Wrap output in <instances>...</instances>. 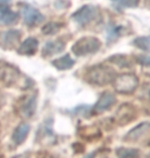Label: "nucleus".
I'll use <instances>...</instances> for the list:
<instances>
[{"label":"nucleus","instance_id":"nucleus-1","mask_svg":"<svg viewBox=\"0 0 150 158\" xmlns=\"http://www.w3.org/2000/svg\"><path fill=\"white\" fill-rule=\"evenodd\" d=\"M116 77L115 71L109 66L97 65L90 68L85 74V79L94 85L103 86L114 81Z\"/></svg>","mask_w":150,"mask_h":158},{"label":"nucleus","instance_id":"nucleus-2","mask_svg":"<svg viewBox=\"0 0 150 158\" xmlns=\"http://www.w3.org/2000/svg\"><path fill=\"white\" fill-rule=\"evenodd\" d=\"M100 47H101V41L97 37L87 36L78 39L73 44L72 52L76 56H82L92 55V53L97 52L100 49Z\"/></svg>","mask_w":150,"mask_h":158},{"label":"nucleus","instance_id":"nucleus-3","mask_svg":"<svg viewBox=\"0 0 150 158\" xmlns=\"http://www.w3.org/2000/svg\"><path fill=\"white\" fill-rule=\"evenodd\" d=\"M139 84L138 77L133 73H123L116 76L113 81L114 88L117 93L123 94H133Z\"/></svg>","mask_w":150,"mask_h":158},{"label":"nucleus","instance_id":"nucleus-4","mask_svg":"<svg viewBox=\"0 0 150 158\" xmlns=\"http://www.w3.org/2000/svg\"><path fill=\"white\" fill-rule=\"evenodd\" d=\"M21 15L24 19V23L30 27L37 26L42 23L44 20V17L41 15V12L29 4L22 5Z\"/></svg>","mask_w":150,"mask_h":158},{"label":"nucleus","instance_id":"nucleus-5","mask_svg":"<svg viewBox=\"0 0 150 158\" xmlns=\"http://www.w3.org/2000/svg\"><path fill=\"white\" fill-rule=\"evenodd\" d=\"M97 8L92 5H84L76 10L74 14L72 15V19L76 23L81 25V26H85L92 23L96 17H97Z\"/></svg>","mask_w":150,"mask_h":158},{"label":"nucleus","instance_id":"nucleus-6","mask_svg":"<svg viewBox=\"0 0 150 158\" xmlns=\"http://www.w3.org/2000/svg\"><path fill=\"white\" fill-rule=\"evenodd\" d=\"M36 96H28L19 103V114L23 118H30L35 113L37 105Z\"/></svg>","mask_w":150,"mask_h":158},{"label":"nucleus","instance_id":"nucleus-7","mask_svg":"<svg viewBox=\"0 0 150 158\" xmlns=\"http://www.w3.org/2000/svg\"><path fill=\"white\" fill-rule=\"evenodd\" d=\"M137 116V111L135 107L129 104H123L119 107L118 111L116 112L115 119L118 124L126 125L130 123L133 119H135Z\"/></svg>","mask_w":150,"mask_h":158},{"label":"nucleus","instance_id":"nucleus-8","mask_svg":"<svg viewBox=\"0 0 150 158\" xmlns=\"http://www.w3.org/2000/svg\"><path fill=\"white\" fill-rule=\"evenodd\" d=\"M19 78V70L14 68L12 66L3 65L0 67V80L4 82L5 84L11 85L17 82Z\"/></svg>","mask_w":150,"mask_h":158},{"label":"nucleus","instance_id":"nucleus-9","mask_svg":"<svg viewBox=\"0 0 150 158\" xmlns=\"http://www.w3.org/2000/svg\"><path fill=\"white\" fill-rule=\"evenodd\" d=\"M115 102H116L115 97L111 93H109V91H106V93H104L100 97V99H99L94 108V111L96 113H102L103 111L109 110L115 104Z\"/></svg>","mask_w":150,"mask_h":158},{"label":"nucleus","instance_id":"nucleus-10","mask_svg":"<svg viewBox=\"0 0 150 158\" xmlns=\"http://www.w3.org/2000/svg\"><path fill=\"white\" fill-rule=\"evenodd\" d=\"M19 19V15L15 12L11 8H9L7 5L0 4V25H14L17 23Z\"/></svg>","mask_w":150,"mask_h":158},{"label":"nucleus","instance_id":"nucleus-11","mask_svg":"<svg viewBox=\"0 0 150 158\" xmlns=\"http://www.w3.org/2000/svg\"><path fill=\"white\" fill-rule=\"evenodd\" d=\"M38 45L39 43L36 38L29 37L21 43V45L18 48V52L22 56H33L37 52Z\"/></svg>","mask_w":150,"mask_h":158},{"label":"nucleus","instance_id":"nucleus-12","mask_svg":"<svg viewBox=\"0 0 150 158\" xmlns=\"http://www.w3.org/2000/svg\"><path fill=\"white\" fill-rule=\"evenodd\" d=\"M64 48H65V43L62 40H55L49 41V42L45 43V45L42 48V55L45 56H54L57 53L62 52Z\"/></svg>","mask_w":150,"mask_h":158},{"label":"nucleus","instance_id":"nucleus-13","mask_svg":"<svg viewBox=\"0 0 150 158\" xmlns=\"http://www.w3.org/2000/svg\"><path fill=\"white\" fill-rule=\"evenodd\" d=\"M30 131V125L28 123H21L12 134V141L17 145H21L27 139V135Z\"/></svg>","mask_w":150,"mask_h":158},{"label":"nucleus","instance_id":"nucleus-14","mask_svg":"<svg viewBox=\"0 0 150 158\" xmlns=\"http://www.w3.org/2000/svg\"><path fill=\"white\" fill-rule=\"evenodd\" d=\"M150 128V123L148 122H143L138 126H136L135 128H133L129 134L126 135V141H136L142 137L143 135H145L146 132L149 131Z\"/></svg>","mask_w":150,"mask_h":158},{"label":"nucleus","instance_id":"nucleus-15","mask_svg":"<svg viewBox=\"0 0 150 158\" xmlns=\"http://www.w3.org/2000/svg\"><path fill=\"white\" fill-rule=\"evenodd\" d=\"M20 37H21V33L19 32L17 30H11L8 32H6L3 34L2 36V45L7 47H14L15 46V44L19 42L20 40Z\"/></svg>","mask_w":150,"mask_h":158},{"label":"nucleus","instance_id":"nucleus-16","mask_svg":"<svg viewBox=\"0 0 150 158\" xmlns=\"http://www.w3.org/2000/svg\"><path fill=\"white\" fill-rule=\"evenodd\" d=\"M53 65L58 69V70H68V69L72 68L74 65V61L69 55H65L61 58L55 60L53 62Z\"/></svg>","mask_w":150,"mask_h":158},{"label":"nucleus","instance_id":"nucleus-17","mask_svg":"<svg viewBox=\"0 0 150 158\" xmlns=\"http://www.w3.org/2000/svg\"><path fill=\"white\" fill-rule=\"evenodd\" d=\"M109 62L113 63V64H115L120 68H129L132 65L129 58L123 55H114L111 58H109Z\"/></svg>","mask_w":150,"mask_h":158},{"label":"nucleus","instance_id":"nucleus-18","mask_svg":"<svg viewBox=\"0 0 150 158\" xmlns=\"http://www.w3.org/2000/svg\"><path fill=\"white\" fill-rule=\"evenodd\" d=\"M118 158H139V151L131 148H121L117 151Z\"/></svg>","mask_w":150,"mask_h":158},{"label":"nucleus","instance_id":"nucleus-19","mask_svg":"<svg viewBox=\"0 0 150 158\" xmlns=\"http://www.w3.org/2000/svg\"><path fill=\"white\" fill-rule=\"evenodd\" d=\"M134 45L137 46L140 49H143L145 52H150V37L142 36L138 37L133 41Z\"/></svg>","mask_w":150,"mask_h":158},{"label":"nucleus","instance_id":"nucleus-20","mask_svg":"<svg viewBox=\"0 0 150 158\" xmlns=\"http://www.w3.org/2000/svg\"><path fill=\"white\" fill-rule=\"evenodd\" d=\"M60 28H61L60 24L56 23V22H50V23H47L43 26L42 33L45 34V35H54L58 31H60Z\"/></svg>","mask_w":150,"mask_h":158},{"label":"nucleus","instance_id":"nucleus-21","mask_svg":"<svg viewBox=\"0 0 150 158\" xmlns=\"http://www.w3.org/2000/svg\"><path fill=\"white\" fill-rule=\"evenodd\" d=\"M139 97L143 100L150 101V83H144L142 85Z\"/></svg>","mask_w":150,"mask_h":158},{"label":"nucleus","instance_id":"nucleus-22","mask_svg":"<svg viewBox=\"0 0 150 158\" xmlns=\"http://www.w3.org/2000/svg\"><path fill=\"white\" fill-rule=\"evenodd\" d=\"M123 7H136L139 4V0H113Z\"/></svg>","mask_w":150,"mask_h":158},{"label":"nucleus","instance_id":"nucleus-23","mask_svg":"<svg viewBox=\"0 0 150 158\" xmlns=\"http://www.w3.org/2000/svg\"><path fill=\"white\" fill-rule=\"evenodd\" d=\"M137 63H139L140 65L146 66V67H150V56L145 55H140L136 56Z\"/></svg>","mask_w":150,"mask_h":158},{"label":"nucleus","instance_id":"nucleus-24","mask_svg":"<svg viewBox=\"0 0 150 158\" xmlns=\"http://www.w3.org/2000/svg\"><path fill=\"white\" fill-rule=\"evenodd\" d=\"M37 158H55L47 152H39L37 154Z\"/></svg>","mask_w":150,"mask_h":158},{"label":"nucleus","instance_id":"nucleus-25","mask_svg":"<svg viewBox=\"0 0 150 158\" xmlns=\"http://www.w3.org/2000/svg\"><path fill=\"white\" fill-rule=\"evenodd\" d=\"M92 158H107V157H106V156H104L102 153H97Z\"/></svg>","mask_w":150,"mask_h":158},{"label":"nucleus","instance_id":"nucleus-26","mask_svg":"<svg viewBox=\"0 0 150 158\" xmlns=\"http://www.w3.org/2000/svg\"><path fill=\"white\" fill-rule=\"evenodd\" d=\"M145 3H146V5L150 8V0H145Z\"/></svg>","mask_w":150,"mask_h":158},{"label":"nucleus","instance_id":"nucleus-27","mask_svg":"<svg viewBox=\"0 0 150 158\" xmlns=\"http://www.w3.org/2000/svg\"><path fill=\"white\" fill-rule=\"evenodd\" d=\"M8 0H0V4H4L5 2H7Z\"/></svg>","mask_w":150,"mask_h":158},{"label":"nucleus","instance_id":"nucleus-28","mask_svg":"<svg viewBox=\"0 0 150 158\" xmlns=\"http://www.w3.org/2000/svg\"><path fill=\"white\" fill-rule=\"evenodd\" d=\"M18 158H27V157H25V156H20V157H18Z\"/></svg>","mask_w":150,"mask_h":158}]
</instances>
